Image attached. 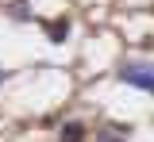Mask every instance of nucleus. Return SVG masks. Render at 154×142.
I'll list each match as a JSON object with an SVG mask.
<instances>
[{
  "label": "nucleus",
  "instance_id": "1",
  "mask_svg": "<svg viewBox=\"0 0 154 142\" xmlns=\"http://www.w3.org/2000/svg\"><path fill=\"white\" fill-rule=\"evenodd\" d=\"M116 77H119L123 84L143 88V92H150V96H154V65H146V61H123Z\"/></svg>",
  "mask_w": 154,
  "mask_h": 142
},
{
  "label": "nucleus",
  "instance_id": "2",
  "mask_svg": "<svg viewBox=\"0 0 154 142\" xmlns=\"http://www.w3.org/2000/svg\"><path fill=\"white\" fill-rule=\"evenodd\" d=\"M62 142H85V123H77V119H69L66 127H62V135H58Z\"/></svg>",
  "mask_w": 154,
  "mask_h": 142
},
{
  "label": "nucleus",
  "instance_id": "3",
  "mask_svg": "<svg viewBox=\"0 0 154 142\" xmlns=\"http://www.w3.org/2000/svg\"><path fill=\"white\" fill-rule=\"evenodd\" d=\"M46 35H50V42H66V35H69V19H66V16L54 19L50 27H46Z\"/></svg>",
  "mask_w": 154,
  "mask_h": 142
},
{
  "label": "nucleus",
  "instance_id": "4",
  "mask_svg": "<svg viewBox=\"0 0 154 142\" xmlns=\"http://www.w3.org/2000/svg\"><path fill=\"white\" fill-rule=\"evenodd\" d=\"M96 142H123V138H119V135H108V131H104V135H96Z\"/></svg>",
  "mask_w": 154,
  "mask_h": 142
},
{
  "label": "nucleus",
  "instance_id": "5",
  "mask_svg": "<svg viewBox=\"0 0 154 142\" xmlns=\"http://www.w3.org/2000/svg\"><path fill=\"white\" fill-rule=\"evenodd\" d=\"M0 81H4V69H0Z\"/></svg>",
  "mask_w": 154,
  "mask_h": 142
}]
</instances>
